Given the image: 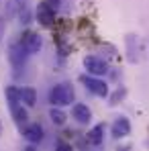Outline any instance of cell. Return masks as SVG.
Here are the masks:
<instances>
[{"label":"cell","instance_id":"30bf717a","mask_svg":"<svg viewBox=\"0 0 149 151\" xmlns=\"http://www.w3.org/2000/svg\"><path fill=\"white\" fill-rule=\"evenodd\" d=\"M14 6H17V17L21 23H31V0H14Z\"/></svg>","mask_w":149,"mask_h":151},{"label":"cell","instance_id":"7a4b0ae2","mask_svg":"<svg viewBox=\"0 0 149 151\" xmlns=\"http://www.w3.org/2000/svg\"><path fill=\"white\" fill-rule=\"evenodd\" d=\"M80 82L86 86L88 92H92L98 98H108V94H110L108 92V84L104 80L96 78V76H80Z\"/></svg>","mask_w":149,"mask_h":151},{"label":"cell","instance_id":"6da1fadb","mask_svg":"<svg viewBox=\"0 0 149 151\" xmlns=\"http://www.w3.org/2000/svg\"><path fill=\"white\" fill-rule=\"evenodd\" d=\"M76 98V92L72 88V84L68 82H61V84H55L49 90V102L51 106H68L72 104Z\"/></svg>","mask_w":149,"mask_h":151},{"label":"cell","instance_id":"ba28073f","mask_svg":"<svg viewBox=\"0 0 149 151\" xmlns=\"http://www.w3.org/2000/svg\"><path fill=\"white\" fill-rule=\"evenodd\" d=\"M23 137H25L29 143H41L43 141V127L39 125V123H31V125H25V129H23Z\"/></svg>","mask_w":149,"mask_h":151},{"label":"cell","instance_id":"ffe728a7","mask_svg":"<svg viewBox=\"0 0 149 151\" xmlns=\"http://www.w3.org/2000/svg\"><path fill=\"white\" fill-rule=\"evenodd\" d=\"M23 151H37V147H35V143H31V145H27Z\"/></svg>","mask_w":149,"mask_h":151},{"label":"cell","instance_id":"4fadbf2b","mask_svg":"<svg viewBox=\"0 0 149 151\" xmlns=\"http://www.w3.org/2000/svg\"><path fill=\"white\" fill-rule=\"evenodd\" d=\"M21 92V102L25 106H35L37 104V90L31 88V86H25V88H19Z\"/></svg>","mask_w":149,"mask_h":151},{"label":"cell","instance_id":"d6986e66","mask_svg":"<svg viewBox=\"0 0 149 151\" xmlns=\"http://www.w3.org/2000/svg\"><path fill=\"white\" fill-rule=\"evenodd\" d=\"M4 31H6V19L0 17V41H2V37H4Z\"/></svg>","mask_w":149,"mask_h":151},{"label":"cell","instance_id":"277c9868","mask_svg":"<svg viewBox=\"0 0 149 151\" xmlns=\"http://www.w3.org/2000/svg\"><path fill=\"white\" fill-rule=\"evenodd\" d=\"M21 45L25 47V51L29 55H35V53H39L41 47H43V39H41V35L39 33H35V31H25L23 35H21Z\"/></svg>","mask_w":149,"mask_h":151},{"label":"cell","instance_id":"5b68a950","mask_svg":"<svg viewBox=\"0 0 149 151\" xmlns=\"http://www.w3.org/2000/svg\"><path fill=\"white\" fill-rule=\"evenodd\" d=\"M84 68H86V72L90 76H96V78L108 74V63L104 59L96 57V55H86L84 57Z\"/></svg>","mask_w":149,"mask_h":151},{"label":"cell","instance_id":"2e32d148","mask_svg":"<svg viewBox=\"0 0 149 151\" xmlns=\"http://www.w3.org/2000/svg\"><path fill=\"white\" fill-rule=\"evenodd\" d=\"M4 98L8 102V108L14 106V104H21V92H19V88H17V86H6Z\"/></svg>","mask_w":149,"mask_h":151},{"label":"cell","instance_id":"5bb4252c","mask_svg":"<svg viewBox=\"0 0 149 151\" xmlns=\"http://www.w3.org/2000/svg\"><path fill=\"white\" fill-rule=\"evenodd\" d=\"M102 141H104V123L92 127L90 133H88V143H92V145H102Z\"/></svg>","mask_w":149,"mask_h":151},{"label":"cell","instance_id":"ac0fdd59","mask_svg":"<svg viewBox=\"0 0 149 151\" xmlns=\"http://www.w3.org/2000/svg\"><path fill=\"white\" fill-rule=\"evenodd\" d=\"M55 151H74V149H72V145H70V143H66V141H57Z\"/></svg>","mask_w":149,"mask_h":151},{"label":"cell","instance_id":"8992f818","mask_svg":"<svg viewBox=\"0 0 149 151\" xmlns=\"http://www.w3.org/2000/svg\"><path fill=\"white\" fill-rule=\"evenodd\" d=\"M37 21H39V25L43 27H51L53 25V21H55V6L51 4L49 0H43V2H39V6H37Z\"/></svg>","mask_w":149,"mask_h":151},{"label":"cell","instance_id":"8fae6325","mask_svg":"<svg viewBox=\"0 0 149 151\" xmlns=\"http://www.w3.org/2000/svg\"><path fill=\"white\" fill-rule=\"evenodd\" d=\"M10 114H12V119H14V123L17 127H23L27 125V119H29V114H27V108L23 106V102L21 104H14V106H10Z\"/></svg>","mask_w":149,"mask_h":151},{"label":"cell","instance_id":"e0dca14e","mask_svg":"<svg viewBox=\"0 0 149 151\" xmlns=\"http://www.w3.org/2000/svg\"><path fill=\"white\" fill-rule=\"evenodd\" d=\"M125 96H127V88L125 86H119L112 94H108V104L110 106H117V104H121L125 100Z\"/></svg>","mask_w":149,"mask_h":151},{"label":"cell","instance_id":"9c48e42d","mask_svg":"<svg viewBox=\"0 0 149 151\" xmlns=\"http://www.w3.org/2000/svg\"><path fill=\"white\" fill-rule=\"evenodd\" d=\"M72 116H74L80 125H88V123L92 121V110L88 108V104L78 102V104H74V106H72Z\"/></svg>","mask_w":149,"mask_h":151},{"label":"cell","instance_id":"52a82bcc","mask_svg":"<svg viewBox=\"0 0 149 151\" xmlns=\"http://www.w3.org/2000/svg\"><path fill=\"white\" fill-rule=\"evenodd\" d=\"M110 133H112L114 139L127 137V135L131 133V121H129L127 116H117L114 123H112V127H110Z\"/></svg>","mask_w":149,"mask_h":151},{"label":"cell","instance_id":"3957f363","mask_svg":"<svg viewBox=\"0 0 149 151\" xmlns=\"http://www.w3.org/2000/svg\"><path fill=\"white\" fill-rule=\"evenodd\" d=\"M27 57H29V53H27L25 47L21 45V41H12V43L8 45V61H10V65H12L14 70L25 68Z\"/></svg>","mask_w":149,"mask_h":151},{"label":"cell","instance_id":"7c38bea8","mask_svg":"<svg viewBox=\"0 0 149 151\" xmlns=\"http://www.w3.org/2000/svg\"><path fill=\"white\" fill-rule=\"evenodd\" d=\"M125 43H127V51H129V61H131V63H137V61H139V47H137V37H135V35H127Z\"/></svg>","mask_w":149,"mask_h":151},{"label":"cell","instance_id":"9a60e30c","mask_svg":"<svg viewBox=\"0 0 149 151\" xmlns=\"http://www.w3.org/2000/svg\"><path fill=\"white\" fill-rule=\"evenodd\" d=\"M49 119H51V123H53V125L61 127V125H66V121H68V114L61 110V106H51Z\"/></svg>","mask_w":149,"mask_h":151},{"label":"cell","instance_id":"44dd1931","mask_svg":"<svg viewBox=\"0 0 149 151\" xmlns=\"http://www.w3.org/2000/svg\"><path fill=\"white\" fill-rule=\"evenodd\" d=\"M0 135H2V121H0Z\"/></svg>","mask_w":149,"mask_h":151}]
</instances>
